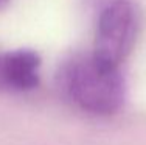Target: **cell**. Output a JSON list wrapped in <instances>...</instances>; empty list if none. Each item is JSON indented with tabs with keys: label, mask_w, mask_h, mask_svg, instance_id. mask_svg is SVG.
Masks as SVG:
<instances>
[{
	"label": "cell",
	"mask_w": 146,
	"mask_h": 145,
	"mask_svg": "<svg viewBox=\"0 0 146 145\" xmlns=\"http://www.w3.org/2000/svg\"><path fill=\"white\" fill-rule=\"evenodd\" d=\"M64 84L70 98L87 112L106 116L123 103L124 84L118 65L95 55L73 61L65 69Z\"/></svg>",
	"instance_id": "obj_1"
},
{
	"label": "cell",
	"mask_w": 146,
	"mask_h": 145,
	"mask_svg": "<svg viewBox=\"0 0 146 145\" xmlns=\"http://www.w3.org/2000/svg\"><path fill=\"white\" fill-rule=\"evenodd\" d=\"M137 31V14L127 0H118L100 11L95 51L100 59L120 65L131 51Z\"/></svg>",
	"instance_id": "obj_2"
},
{
	"label": "cell",
	"mask_w": 146,
	"mask_h": 145,
	"mask_svg": "<svg viewBox=\"0 0 146 145\" xmlns=\"http://www.w3.org/2000/svg\"><path fill=\"white\" fill-rule=\"evenodd\" d=\"M39 56L30 50L0 55V89L30 91L39 81Z\"/></svg>",
	"instance_id": "obj_3"
},
{
	"label": "cell",
	"mask_w": 146,
	"mask_h": 145,
	"mask_svg": "<svg viewBox=\"0 0 146 145\" xmlns=\"http://www.w3.org/2000/svg\"><path fill=\"white\" fill-rule=\"evenodd\" d=\"M115 2H118V0H92V3L95 6H98L100 9H103L104 6L110 5V3H115Z\"/></svg>",
	"instance_id": "obj_4"
}]
</instances>
